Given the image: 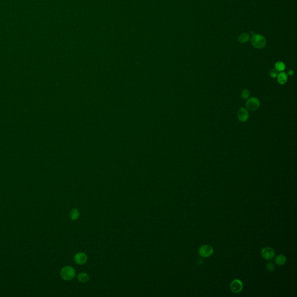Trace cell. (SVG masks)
I'll list each match as a JSON object with an SVG mask.
<instances>
[{
	"label": "cell",
	"instance_id": "11",
	"mask_svg": "<svg viewBox=\"0 0 297 297\" xmlns=\"http://www.w3.org/2000/svg\"><path fill=\"white\" fill-rule=\"evenodd\" d=\"M77 279L81 283H86L89 280V275L86 273H80L78 274Z\"/></svg>",
	"mask_w": 297,
	"mask_h": 297
},
{
	"label": "cell",
	"instance_id": "1",
	"mask_svg": "<svg viewBox=\"0 0 297 297\" xmlns=\"http://www.w3.org/2000/svg\"><path fill=\"white\" fill-rule=\"evenodd\" d=\"M251 44L256 49H261L266 45V39L261 34H254L251 38Z\"/></svg>",
	"mask_w": 297,
	"mask_h": 297
},
{
	"label": "cell",
	"instance_id": "3",
	"mask_svg": "<svg viewBox=\"0 0 297 297\" xmlns=\"http://www.w3.org/2000/svg\"><path fill=\"white\" fill-rule=\"evenodd\" d=\"M198 253L202 258H208L214 253V249L209 245H203L199 248Z\"/></svg>",
	"mask_w": 297,
	"mask_h": 297
},
{
	"label": "cell",
	"instance_id": "6",
	"mask_svg": "<svg viewBox=\"0 0 297 297\" xmlns=\"http://www.w3.org/2000/svg\"><path fill=\"white\" fill-rule=\"evenodd\" d=\"M261 256L266 260H271L275 256V251L271 247H265L261 250Z\"/></svg>",
	"mask_w": 297,
	"mask_h": 297
},
{
	"label": "cell",
	"instance_id": "15",
	"mask_svg": "<svg viewBox=\"0 0 297 297\" xmlns=\"http://www.w3.org/2000/svg\"><path fill=\"white\" fill-rule=\"evenodd\" d=\"M250 92L249 89H243L242 92V97L244 99H247L249 96H250Z\"/></svg>",
	"mask_w": 297,
	"mask_h": 297
},
{
	"label": "cell",
	"instance_id": "4",
	"mask_svg": "<svg viewBox=\"0 0 297 297\" xmlns=\"http://www.w3.org/2000/svg\"><path fill=\"white\" fill-rule=\"evenodd\" d=\"M245 106L249 110L255 111L260 106V101L258 98L255 97L251 98L246 102Z\"/></svg>",
	"mask_w": 297,
	"mask_h": 297
},
{
	"label": "cell",
	"instance_id": "18",
	"mask_svg": "<svg viewBox=\"0 0 297 297\" xmlns=\"http://www.w3.org/2000/svg\"><path fill=\"white\" fill-rule=\"evenodd\" d=\"M293 74H294V71L292 70H290L288 72V75L290 76H292L293 75Z\"/></svg>",
	"mask_w": 297,
	"mask_h": 297
},
{
	"label": "cell",
	"instance_id": "5",
	"mask_svg": "<svg viewBox=\"0 0 297 297\" xmlns=\"http://www.w3.org/2000/svg\"><path fill=\"white\" fill-rule=\"evenodd\" d=\"M243 284L241 280L239 279L233 280L230 284L231 290L235 294H238L242 291Z\"/></svg>",
	"mask_w": 297,
	"mask_h": 297
},
{
	"label": "cell",
	"instance_id": "14",
	"mask_svg": "<svg viewBox=\"0 0 297 297\" xmlns=\"http://www.w3.org/2000/svg\"><path fill=\"white\" fill-rule=\"evenodd\" d=\"M285 69L284 63L282 62H277L275 63V69L277 71H283Z\"/></svg>",
	"mask_w": 297,
	"mask_h": 297
},
{
	"label": "cell",
	"instance_id": "7",
	"mask_svg": "<svg viewBox=\"0 0 297 297\" xmlns=\"http://www.w3.org/2000/svg\"><path fill=\"white\" fill-rule=\"evenodd\" d=\"M237 117L240 121L245 122L249 118V113L246 109L242 107L238 110Z\"/></svg>",
	"mask_w": 297,
	"mask_h": 297
},
{
	"label": "cell",
	"instance_id": "2",
	"mask_svg": "<svg viewBox=\"0 0 297 297\" xmlns=\"http://www.w3.org/2000/svg\"><path fill=\"white\" fill-rule=\"evenodd\" d=\"M76 276V271L71 267H65L62 269L60 271V276L63 280H70Z\"/></svg>",
	"mask_w": 297,
	"mask_h": 297
},
{
	"label": "cell",
	"instance_id": "16",
	"mask_svg": "<svg viewBox=\"0 0 297 297\" xmlns=\"http://www.w3.org/2000/svg\"><path fill=\"white\" fill-rule=\"evenodd\" d=\"M267 270L269 272H273L274 269V263L271 262H268L267 264Z\"/></svg>",
	"mask_w": 297,
	"mask_h": 297
},
{
	"label": "cell",
	"instance_id": "10",
	"mask_svg": "<svg viewBox=\"0 0 297 297\" xmlns=\"http://www.w3.org/2000/svg\"><path fill=\"white\" fill-rule=\"evenodd\" d=\"M286 262V257L284 255L277 256L275 258V263L278 266H283Z\"/></svg>",
	"mask_w": 297,
	"mask_h": 297
},
{
	"label": "cell",
	"instance_id": "17",
	"mask_svg": "<svg viewBox=\"0 0 297 297\" xmlns=\"http://www.w3.org/2000/svg\"><path fill=\"white\" fill-rule=\"evenodd\" d=\"M278 71H277L276 69H272L269 72V76L272 78H276L278 75Z\"/></svg>",
	"mask_w": 297,
	"mask_h": 297
},
{
	"label": "cell",
	"instance_id": "8",
	"mask_svg": "<svg viewBox=\"0 0 297 297\" xmlns=\"http://www.w3.org/2000/svg\"><path fill=\"white\" fill-rule=\"evenodd\" d=\"M74 259L78 265H83L87 261V256L83 252H79L75 255Z\"/></svg>",
	"mask_w": 297,
	"mask_h": 297
},
{
	"label": "cell",
	"instance_id": "12",
	"mask_svg": "<svg viewBox=\"0 0 297 297\" xmlns=\"http://www.w3.org/2000/svg\"><path fill=\"white\" fill-rule=\"evenodd\" d=\"M69 216H70V218L72 220H77L78 217H79V216H80L79 211L77 209H76V208L72 209L71 211L70 212Z\"/></svg>",
	"mask_w": 297,
	"mask_h": 297
},
{
	"label": "cell",
	"instance_id": "13",
	"mask_svg": "<svg viewBox=\"0 0 297 297\" xmlns=\"http://www.w3.org/2000/svg\"><path fill=\"white\" fill-rule=\"evenodd\" d=\"M249 39H250V36L246 33H243L241 34L238 37V40L242 43L247 42L249 40Z\"/></svg>",
	"mask_w": 297,
	"mask_h": 297
},
{
	"label": "cell",
	"instance_id": "9",
	"mask_svg": "<svg viewBox=\"0 0 297 297\" xmlns=\"http://www.w3.org/2000/svg\"><path fill=\"white\" fill-rule=\"evenodd\" d=\"M277 82L280 84L283 85V84L286 83L287 81V80H288L287 74L284 72H281V73H280L279 74H278V75L277 76Z\"/></svg>",
	"mask_w": 297,
	"mask_h": 297
}]
</instances>
